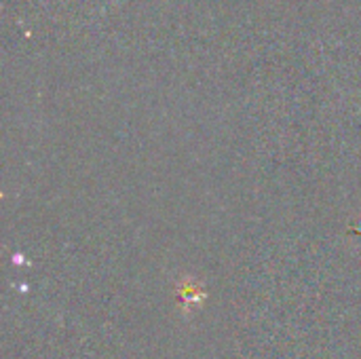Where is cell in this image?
I'll list each match as a JSON object with an SVG mask.
<instances>
[{
    "label": "cell",
    "mask_w": 361,
    "mask_h": 359,
    "mask_svg": "<svg viewBox=\"0 0 361 359\" xmlns=\"http://www.w3.org/2000/svg\"><path fill=\"white\" fill-rule=\"evenodd\" d=\"M182 298L186 300V304L199 302V300H201V292H199V288H192L190 281H186V283L182 286Z\"/></svg>",
    "instance_id": "6da1fadb"
}]
</instances>
